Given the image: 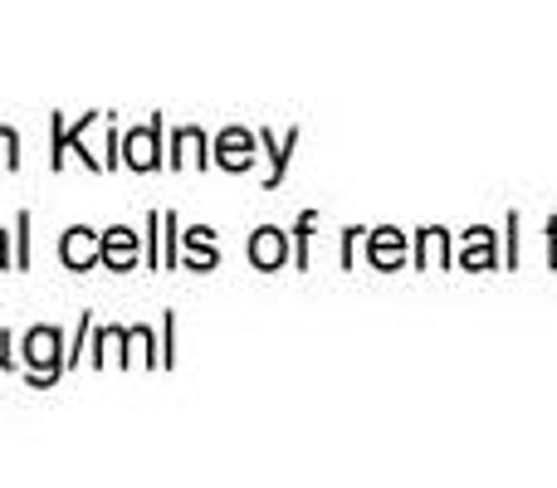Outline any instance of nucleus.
<instances>
[{
    "instance_id": "obj_1",
    "label": "nucleus",
    "mask_w": 557,
    "mask_h": 488,
    "mask_svg": "<svg viewBox=\"0 0 557 488\" xmlns=\"http://www.w3.org/2000/svg\"><path fill=\"white\" fill-rule=\"evenodd\" d=\"M25 362L35 366V381H54L59 372H64V356H59V333L54 327H35V333L25 337Z\"/></svg>"
},
{
    "instance_id": "obj_2",
    "label": "nucleus",
    "mask_w": 557,
    "mask_h": 488,
    "mask_svg": "<svg viewBox=\"0 0 557 488\" xmlns=\"http://www.w3.org/2000/svg\"><path fill=\"white\" fill-rule=\"evenodd\" d=\"M59 259H64L69 268H94V259H103V240H94V230L74 225V230L64 235V245H59Z\"/></svg>"
},
{
    "instance_id": "obj_3",
    "label": "nucleus",
    "mask_w": 557,
    "mask_h": 488,
    "mask_svg": "<svg viewBox=\"0 0 557 488\" xmlns=\"http://www.w3.org/2000/svg\"><path fill=\"white\" fill-rule=\"evenodd\" d=\"M157 133H162V123H147L143 133L127 137V142H123V152H127L123 162L137 166V172H152V166H157Z\"/></svg>"
},
{
    "instance_id": "obj_4",
    "label": "nucleus",
    "mask_w": 557,
    "mask_h": 488,
    "mask_svg": "<svg viewBox=\"0 0 557 488\" xmlns=\"http://www.w3.org/2000/svg\"><path fill=\"white\" fill-rule=\"evenodd\" d=\"M103 264L108 268H133L137 264V235L123 230V225H117V230H108L103 235Z\"/></svg>"
},
{
    "instance_id": "obj_5",
    "label": "nucleus",
    "mask_w": 557,
    "mask_h": 488,
    "mask_svg": "<svg viewBox=\"0 0 557 488\" xmlns=\"http://www.w3.org/2000/svg\"><path fill=\"white\" fill-rule=\"evenodd\" d=\"M250 162H255V142L240 133V127H231V133L221 137V166H231V172H245Z\"/></svg>"
},
{
    "instance_id": "obj_6",
    "label": "nucleus",
    "mask_w": 557,
    "mask_h": 488,
    "mask_svg": "<svg viewBox=\"0 0 557 488\" xmlns=\"http://www.w3.org/2000/svg\"><path fill=\"white\" fill-rule=\"evenodd\" d=\"M250 259L260 268H278V264H284V235H278V230H260L250 240Z\"/></svg>"
},
{
    "instance_id": "obj_7",
    "label": "nucleus",
    "mask_w": 557,
    "mask_h": 488,
    "mask_svg": "<svg viewBox=\"0 0 557 488\" xmlns=\"http://www.w3.org/2000/svg\"><path fill=\"white\" fill-rule=\"evenodd\" d=\"M186 245H191V264H196V268L215 264V245H211V230H191V235H186Z\"/></svg>"
},
{
    "instance_id": "obj_8",
    "label": "nucleus",
    "mask_w": 557,
    "mask_h": 488,
    "mask_svg": "<svg viewBox=\"0 0 557 488\" xmlns=\"http://www.w3.org/2000/svg\"><path fill=\"white\" fill-rule=\"evenodd\" d=\"M0 166H20V137L0 127Z\"/></svg>"
},
{
    "instance_id": "obj_9",
    "label": "nucleus",
    "mask_w": 557,
    "mask_h": 488,
    "mask_svg": "<svg viewBox=\"0 0 557 488\" xmlns=\"http://www.w3.org/2000/svg\"><path fill=\"white\" fill-rule=\"evenodd\" d=\"M176 147H182V152L191 157V162H206V157H201V133H196V127H186V133L176 137Z\"/></svg>"
},
{
    "instance_id": "obj_10",
    "label": "nucleus",
    "mask_w": 557,
    "mask_h": 488,
    "mask_svg": "<svg viewBox=\"0 0 557 488\" xmlns=\"http://www.w3.org/2000/svg\"><path fill=\"white\" fill-rule=\"evenodd\" d=\"M376 259H396V240H392V230H382V240H376Z\"/></svg>"
},
{
    "instance_id": "obj_11",
    "label": "nucleus",
    "mask_w": 557,
    "mask_h": 488,
    "mask_svg": "<svg viewBox=\"0 0 557 488\" xmlns=\"http://www.w3.org/2000/svg\"><path fill=\"white\" fill-rule=\"evenodd\" d=\"M10 362V356H5V333H0V366H5Z\"/></svg>"
},
{
    "instance_id": "obj_12",
    "label": "nucleus",
    "mask_w": 557,
    "mask_h": 488,
    "mask_svg": "<svg viewBox=\"0 0 557 488\" xmlns=\"http://www.w3.org/2000/svg\"><path fill=\"white\" fill-rule=\"evenodd\" d=\"M0 268H5V235H0Z\"/></svg>"
}]
</instances>
